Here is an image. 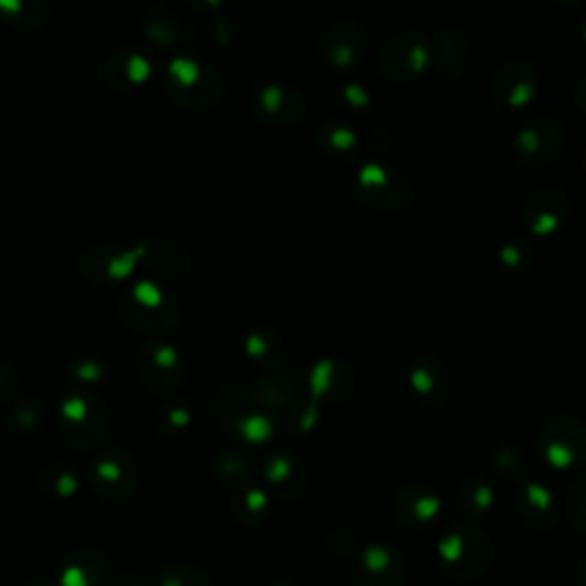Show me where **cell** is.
<instances>
[{"label": "cell", "mask_w": 586, "mask_h": 586, "mask_svg": "<svg viewBox=\"0 0 586 586\" xmlns=\"http://www.w3.org/2000/svg\"><path fill=\"white\" fill-rule=\"evenodd\" d=\"M213 415L222 431L250 444H264L278 433V412L252 385H227L213 399Z\"/></svg>", "instance_id": "cell-1"}, {"label": "cell", "mask_w": 586, "mask_h": 586, "mask_svg": "<svg viewBox=\"0 0 586 586\" xmlns=\"http://www.w3.org/2000/svg\"><path fill=\"white\" fill-rule=\"evenodd\" d=\"M433 38L425 30L406 28L385 38L376 51V70L383 79L408 83L433 70Z\"/></svg>", "instance_id": "cell-2"}, {"label": "cell", "mask_w": 586, "mask_h": 586, "mask_svg": "<svg viewBox=\"0 0 586 586\" xmlns=\"http://www.w3.org/2000/svg\"><path fill=\"white\" fill-rule=\"evenodd\" d=\"M491 538L472 520L451 525L438 543L440 566L456 582H472L481 577L488 564H491Z\"/></svg>", "instance_id": "cell-3"}, {"label": "cell", "mask_w": 586, "mask_h": 586, "mask_svg": "<svg viewBox=\"0 0 586 586\" xmlns=\"http://www.w3.org/2000/svg\"><path fill=\"white\" fill-rule=\"evenodd\" d=\"M353 192L357 202L378 213H401L415 200L410 177L380 160H369L357 168Z\"/></svg>", "instance_id": "cell-4"}, {"label": "cell", "mask_w": 586, "mask_h": 586, "mask_svg": "<svg viewBox=\"0 0 586 586\" xmlns=\"http://www.w3.org/2000/svg\"><path fill=\"white\" fill-rule=\"evenodd\" d=\"M168 94L172 100L190 111H213L224 100V83L211 64L177 55L168 64Z\"/></svg>", "instance_id": "cell-5"}, {"label": "cell", "mask_w": 586, "mask_h": 586, "mask_svg": "<svg viewBox=\"0 0 586 586\" xmlns=\"http://www.w3.org/2000/svg\"><path fill=\"white\" fill-rule=\"evenodd\" d=\"M369 51V32L355 19H335L321 30L318 60L325 70L350 74Z\"/></svg>", "instance_id": "cell-6"}, {"label": "cell", "mask_w": 586, "mask_h": 586, "mask_svg": "<svg viewBox=\"0 0 586 586\" xmlns=\"http://www.w3.org/2000/svg\"><path fill=\"white\" fill-rule=\"evenodd\" d=\"M566 126L562 119L541 115L527 122L513 138V158L523 168L538 170L555 163L566 149Z\"/></svg>", "instance_id": "cell-7"}, {"label": "cell", "mask_w": 586, "mask_h": 586, "mask_svg": "<svg viewBox=\"0 0 586 586\" xmlns=\"http://www.w3.org/2000/svg\"><path fill=\"white\" fill-rule=\"evenodd\" d=\"M541 90V72L527 57L504 60L491 76L488 100L502 113L527 108Z\"/></svg>", "instance_id": "cell-8"}, {"label": "cell", "mask_w": 586, "mask_h": 586, "mask_svg": "<svg viewBox=\"0 0 586 586\" xmlns=\"http://www.w3.org/2000/svg\"><path fill=\"white\" fill-rule=\"evenodd\" d=\"M536 444L547 465L575 470L586 463V425L573 415H555L541 427Z\"/></svg>", "instance_id": "cell-9"}, {"label": "cell", "mask_w": 586, "mask_h": 586, "mask_svg": "<svg viewBox=\"0 0 586 586\" xmlns=\"http://www.w3.org/2000/svg\"><path fill=\"white\" fill-rule=\"evenodd\" d=\"M140 470L136 459L124 449H108L96 456L90 465L92 491L111 504H122L132 500L138 491Z\"/></svg>", "instance_id": "cell-10"}, {"label": "cell", "mask_w": 586, "mask_h": 586, "mask_svg": "<svg viewBox=\"0 0 586 586\" xmlns=\"http://www.w3.org/2000/svg\"><path fill=\"white\" fill-rule=\"evenodd\" d=\"M62 431L81 451L96 449L108 431V408L96 395H70L60 406Z\"/></svg>", "instance_id": "cell-11"}, {"label": "cell", "mask_w": 586, "mask_h": 586, "mask_svg": "<svg viewBox=\"0 0 586 586\" xmlns=\"http://www.w3.org/2000/svg\"><path fill=\"white\" fill-rule=\"evenodd\" d=\"M252 113L273 128H293L307 115V102L299 87L282 81H262L250 92Z\"/></svg>", "instance_id": "cell-12"}, {"label": "cell", "mask_w": 586, "mask_h": 586, "mask_svg": "<svg viewBox=\"0 0 586 586\" xmlns=\"http://www.w3.org/2000/svg\"><path fill=\"white\" fill-rule=\"evenodd\" d=\"M477 46L479 38L470 23L465 21L444 23L433 38V49H436L433 72L438 74V79L447 83L461 81L477 53Z\"/></svg>", "instance_id": "cell-13"}, {"label": "cell", "mask_w": 586, "mask_h": 586, "mask_svg": "<svg viewBox=\"0 0 586 586\" xmlns=\"http://www.w3.org/2000/svg\"><path fill=\"white\" fill-rule=\"evenodd\" d=\"M571 216V198L562 186H538L523 202V224L534 239L557 237Z\"/></svg>", "instance_id": "cell-14"}, {"label": "cell", "mask_w": 586, "mask_h": 586, "mask_svg": "<svg viewBox=\"0 0 586 586\" xmlns=\"http://www.w3.org/2000/svg\"><path fill=\"white\" fill-rule=\"evenodd\" d=\"M406 383L415 399L427 408H442L451 395L447 365L433 353H417L406 367Z\"/></svg>", "instance_id": "cell-15"}, {"label": "cell", "mask_w": 586, "mask_h": 586, "mask_svg": "<svg viewBox=\"0 0 586 586\" xmlns=\"http://www.w3.org/2000/svg\"><path fill=\"white\" fill-rule=\"evenodd\" d=\"M404 582L406 564L395 547L372 543L357 555L353 586H404Z\"/></svg>", "instance_id": "cell-16"}, {"label": "cell", "mask_w": 586, "mask_h": 586, "mask_svg": "<svg viewBox=\"0 0 586 586\" xmlns=\"http://www.w3.org/2000/svg\"><path fill=\"white\" fill-rule=\"evenodd\" d=\"M355 369L342 357H323L307 374V393L316 406L342 404L353 395Z\"/></svg>", "instance_id": "cell-17"}, {"label": "cell", "mask_w": 586, "mask_h": 586, "mask_svg": "<svg viewBox=\"0 0 586 586\" xmlns=\"http://www.w3.org/2000/svg\"><path fill=\"white\" fill-rule=\"evenodd\" d=\"M147 254L145 245L124 248L117 243H96L81 254L79 269L92 280H122L132 273L138 264V259Z\"/></svg>", "instance_id": "cell-18"}, {"label": "cell", "mask_w": 586, "mask_h": 586, "mask_svg": "<svg viewBox=\"0 0 586 586\" xmlns=\"http://www.w3.org/2000/svg\"><path fill=\"white\" fill-rule=\"evenodd\" d=\"M136 367L140 378L147 383V387L156 389V393H166V389L177 387L186 374L181 355L177 353L175 346L168 344L145 346L138 353Z\"/></svg>", "instance_id": "cell-19"}, {"label": "cell", "mask_w": 586, "mask_h": 586, "mask_svg": "<svg viewBox=\"0 0 586 586\" xmlns=\"http://www.w3.org/2000/svg\"><path fill=\"white\" fill-rule=\"evenodd\" d=\"M111 582V559L100 547H79L64 559L60 586H102Z\"/></svg>", "instance_id": "cell-20"}, {"label": "cell", "mask_w": 586, "mask_h": 586, "mask_svg": "<svg viewBox=\"0 0 586 586\" xmlns=\"http://www.w3.org/2000/svg\"><path fill=\"white\" fill-rule=\"evenodd\" d=\"M515 509L525 523L538 532H547L557 525L559 502L545 483L525 481L515 495Z\"/></svg>", "instance_id": "cell-21"}, {"label": "cell", "mask_w": 586, "mask_h": 586, "mask_svg": "<svg viewBox=\"0 0 586 586\" xmlns=\"http://www.w3.org/2000/svg\"><path fill=\"white\" fill-rule=\"evenodd\" d=\"M442 500L421 485H408L393 500V515L404 527H427L440 517Z\"/></svg>", "instance_id": "cell-22"}, {"label": "cell", "mask_w": 586, "mask_h": 586, "mask_svg": "<svg viewBox=\"0 0 586 586\" xmlns=\"http://www.w3.org/2000/svg\"><path fill=\"white\" fill-rule=\"evenodd\" d=\"M119 312L126 318V323H132L136 331H149V333L170 331L179 321V303L172 296H166L160 303H140L128 296V293H124Z\"/></svg>", "instance_id": "cell-23"}, {"label": "cell", "mask_w": 586, "mask_h": 586, "mask_svg": "<svg viewBox=\"0 0 586 586\" xmlns=\"http://www.w3.org/2000/svg\"><path fill=\"white\" fill-rule=\"evenodd\" d=\"M264 479L271 488V493L286 502L303 498V493L307 491V472L289 453L271 456V459L264 463Z\"/></svg>", "instance_id": "cell-24"}, {"label": "cell", "mask_w": 586, "mask_h": 586, "mask_svg": "<svg viewBox=\"0 0 586 586\" xmlns=\"http://www.w3.org/2000/svg\"><path fill=\"white\" fill-rule=\"evenodd\" d=\"M252 387L257 389L259 397L278 412V417H284L289 410H293L305 399L301 380L286 369L266 372L264 376H259L254 380Z\"/></svg>", "instance_id": "cell-25"}, {"label": "cell", "mask_w": 586, "mask_h": 586, "mask_svg": "<svg viewBox=\"0 0 586 586\" xmlns=\"http://www.w3.org/2000/svg\"><path fill=\"white\" fill-rule=\"evenodd\" d=\"M453 506L468 520L481 517L495 506V488L481 477H465L453 491Z\"/></svg>", "instance_id": "cell-26"}, {"label": "cell", "mask_w": 586, "mask_h": 586, "mask_svg": "<svg viewBox=\"0 0 586 586\" xmlns=\"http://www.w3.org/2000/svg\"><path fill=\"white\" fill-rule=\"evenodd\" d=\"M232 515L241 525H259L269 515L271 498L262 485L252 481L241 483L234 488L232 493Z\"/></svg>", "instance_id": "cell-27"}, {"label": "cell", "mask_w": 586, "mask_h": 586, "mask_svg": "<svg viewBox=\"0 0 586 586\" xmlns=\"http://www.w3.org/2000/svg\"><path fill=\"white\" fill-rule=\"evenodd\" d=\"M314 140L325 154L337 158L353 156L357 149H360V136H357L353 126L339 119H323L314 128Z\"/></svg>", "instance_id": "cell-28"}, {"label": "cell", "mask_w": 586, "mask_h": 586, "mask_svg": "<svg viewBox=\"0 0 586 586\" xmlns=\"http://www.w3.org/2000/svg\"><path fill=\"white\" fill-rule=\"evenodd\" d=\"M108 62H111V74L106 76H111V85H117V79H122L119 90L143 83L151 72L149 60L140 51H134L128 46L113 51L108 55Z\"/></svg>", "instance_id": "cell-29"}, {"label": "cell", "mask_w": 586, "mask_h": 586, "mask_svg": "<svg viewBox=\"0 0 586 586\" xmlns=\"http://www.w3.org/2000/svg\"><path fill=\"white\" fill-rule=\"evenodd\" d=\"M245 353L264 372L282 369V363H284V344L269 328H257V331H250L248 333V337H245Z\"/></svg>", "instance_id": "cell-30"}, {"label": "cell", "mask_w": 586, "mask_h": 586, "mask_svg": "<svg viewBox=\"0 0 586 586\" xmlns=\"http://www.w3.org/2000/svg\"><path fill=\"white\" fill-rule=\"evenodd\" d=\"M498 262L504 271L520 275L536 264V248L527 234H513L498 248Z\"/></svg>", "instance_id": "cell-31"}, {"label": "cell", "mask_w": 586, "mask_h": 586, "mask_svg": "<svg viewBox=\"0 0 586 586\" xmlns=\"http://www.w3.org/2000/svg\"><path fill=\"white\" fill-rule=\"evenodd\" d=\"M38 488L49 498L67 500L74 498L79 491V477L62 465H46L38 474Z\"/></svg>", "instance_id": "cell-32"}, {"label": "cell", "mask_w": 586, "mask_h": 586, "mask_svg": "<svg viewBox=\"0 0 586 586\" xmlns=\"http://www.w3.org/2000/svg\"><path fill=\"white\" fill-rule=\"evenodd\" d=\"M566 513L571 525L586 536V470L575 474L566 491Z\"/></svg>", "instance_id": "cell-33"}, {"label": "cell", "mask_w": 586, "mask_h": 586, "mask_svg": "<svg viewBox=\"0 0 586 586\" xmlns=\"http://www.w3.org/2000/svg\"><path fill=\"white\" fill-rule=\"evenodd\" d=\"M156 586H213V582L200 568L175 564V566H168L158 573Z\"/></svg>", "instance_id": "cell-34"}, {"label": "cell", "mask_w": 586, "mask_h": 586, "mask_svg": "<svg viewBox=\"0 0 586 586\" xmlns=\"http://www.w3.org/2000/svg\"><path fill=\"white\" fill-rule=\"evenodd\" d=\"M0 12H6L8 21H14L17 25L30 30L46 21L49 6L44 3H0Z\"/></svg>", "instance_id": "cell-35"}, {"label": "cell", "mask_w": 586, "mask_h": 586, "mask_svg": "<svg viewBox=\"0 0 586 586\" xmlns=\"http://www.w3.org/2000/svg\"><path fill=\"white\" fill-rule=\"evenodd\" d=\"M493 470L509 481H520L525 477V456L520 453L515 447L511 444H502L495 453H493Z\"/></svg>", "instance_id": "cell-36"}, {"label": "cell", "mask_w": 586, "mask_h": 586, "mask_svg": "<svg viewBox=\"0 0 586 586\" xmlns=\"http://www.w3.org/2000/svg\"><path fill=\"white\" fill-rule=\"evenodd\" d=\"M216 470L218 474L224 479V481H230V483H248L250 477H252V465L250 461L245 459L243 453H234V451H224L220 453L218 459H216Z\"/></svg>", "instance_id": "cell-37"}, {"label": "cell", "mask_w": 586, "mask_h": 586, "mask_svg": "<svg viewBox=\"0 0 586 586\" xmlns=\"http://www.w3.org/2000/svg\"><path fill=\"white\" fill-rule=\"evenodd\" d=\"M179 21L175 17H151L145 21V32L149 35V40H154L160 46H170L175 42H179Z\"/></svg>", "instance_id": "cell-38"}, {"label": "cell", "mask_w": 586, "mask_h": 586, "mask_svg": "<svg viewBox=\"0 0 586 586\" xmlns=\"http://www.w3.org/2000/svg\"><path fill=\"white\" fill-rule=\"evenodd\" d=\"M339 100L346 108L355 111V113H367L374 106V96L372 92L357 81H346L339 87Z\"/></svg>", "instance_id": "cell-39"}, {"label": "cell", "mask_w": 586, "mask_h": 586, "mask_svg": "<svg viewBox=\"0 0 586 586\" xmlns=\"http://www.w3.org/2000/svg\"><path fill=\"white\" fill-rule=\"evenodd\" d=\"M40 401H21L14 408V421L19 429H28V427H35L40 421Z\"/></svg>", "instance_id": "cell-40"}, {"label": "cell", "mask_w": 586, "mask_h": 586, "mask_svg": "<svg viewBox=\"0 0 586 586\" xmlns=\"http://www.w3.org/2000/svg\"><path fill=\"white\" fill-rule=\"evenodd\" d=\"M190 419H192L190 408L186 404H181V401H177V404L166 408V421L175 429H186L190 425Z\"/></svg>", "instance_id": "cell-41"}, {"label": "cell", "mask_w": 586, "mask_h": 586, "mask_svg": "<svg viewBox=\"0 0 586 586\" xmlns=\"http://www.w3.org/2000/svg\"><path fill=\"white\" fill-rule=\"evenodd\" d=\"M74 376L83 383H94V380H100L102 378V367L96 365L94 360H85V363H79L74 365Z\"/></svg>", "instance_id": "cell-42"}, {"label": "cell", "mask_w": 586, "mask_h": 586, "mask_svg": "<svg viewBox=\"0 0 586 586\" xmlns=\"http://www.w3.org/2000/svg\"><path fill=\"white\" fill-rule=\"evenodd\" d=\"M17 374L12 367L0 365V401H8V397L14 393Z\"/></svg>", "instance_id": "cell-43"}, {"label": "cell", "mask_w": 586, "mask_h": 586, "mask_svg": "<svg viewBox=\"0 0 586 586\" xmlns=\"http://www.w3.org/2000/svg\"><path fill=\"white\" fill-rule=\"evenodd\" d=\"M573 102L575 106L586 115V74L575 83V90H573Z\"/></svg>", "instance_id": "cell-44"}, {"label": "cell", "mask_w": 586, "mask_h": 586, "mask_svg": "<svg viewBox=\"0 0 586 586\" xmlns=\"http://www.w3.org/2000/svg\"><path fill=\"white\" fill-rule=\"evenodd\" d=\"M108 586H147V582L140 575H119Z\"/></svg>", "instance_id": "cell-45"}, {"label": "cell", "mask_w": 586, "mask_h": 586, "mask_svg": "<svg viewBox=\"0 0 586 586\" xmlns=\"http://www.w3.org/2000/svg\"><path fill=\"white\" fill-rule=\"evenodd\" d=\"M21 586H60L57 579H49V577H35V579H28Z\"/></svg>", "instance_id": "cell-46"}, {"label": "cell", "mask_w": 586, "mask_h": 586, "mask_svg": "<svg viewBox=\"0 0 586 586\" xmlns=\"http://www.w3.org/2000/svg\"><path fill=\"white\" fill-rule=\"evenodd\" d=\"M579 584L586 586V557H584L582 564H579Z\"/></svg>", "instance_id": "cell-47"}, {"label": "cell", "mask_w": 586, "mask_h": 586, "mask_svg": "<svg viewBox=\"0 0 586 586\" xmlns=\"http://www.w3.org/2000/svg\"><path fill=\"white\" fill-rule=\"evenodd\" d=\"M269 586H296V584H291V582H284V579H275V582H271Z\"/></svg>", "instance_id": "cell-48"}, {"label": "cell", "mask_w": 586, "mask_h": 586, "mask_svg": "<svg viewBox=\"0 0 586 586\" xmlns=\"http://www.w3.org/2000/svg\"><path fill=\"white\" fill-rule=\"evenodd\" d=\"M582 35H584V42H586V17H584V21H582Z\"/></svg>", "instance_id": "cell-49"}, {"label": "cell", "mask_w": 586, "mask_h": 586, "mask_svg": "<svg viewBox=\"0 0 586 586\" xmlns=\"http://www.w3.org/2000/svg\"><path fill=\"white\" fill-rule=\"evenodd\" d=\"M584 170H586V149H584Z\"/></svg>", "instance_id": "cell-50"}]
</instances>
